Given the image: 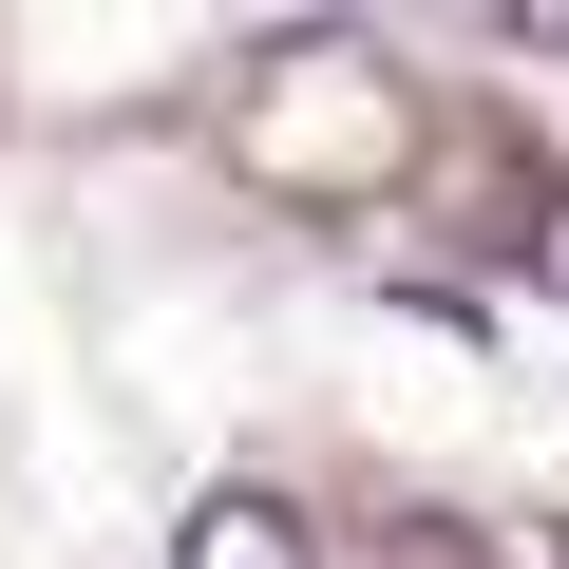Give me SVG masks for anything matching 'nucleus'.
<instances>
[{
  "instance_id": "nucleus-1",
  "label": "nucleus",
  "mask_w": 569,
  "mask_h": 569,
  "mask_svg": "<svg viewBox=\"0 0 569 569\" xmlns=\"http://www.w3.org/2000/svg\"><path fill=\"white\" fill-rule=\"evenodd\" d=\"M228 133H247V171L266 190H380L399 152H418V96H399V58L361 39V20H305V39H266L247 58V96H228Z\"/></svg>"
},
{
  "instance_id": "nucleus-2",
  "label": "nucleus",
  "mask_w": 569,
  "mask_h": 569,
  "mask_svg": "<svg viewBox=\"0 0 569 569\" xmlns=\"http://www.w3.org/2000/svg\"><path fill=\"white\" fill-rule=\"evenodd\" d=\"M171 569H323V531L284 512L266 475H228V493H190V512H171Z\"/></svg>"
},
{
  "instance_id": "nucleus-3",
  "label": "nucleus",
  "mask_w": 569,
  "mask_h": 569,
  "mask_svg": "<svg viewBox=\"0 0 569 569\" xmlns=\"http://www.w3.org/2000/svg\"><path fill=\"white\" fill-rule=\"evenodd\" d=\"M531 284H550V305H569V190L531 209Z\"/></svg>"
},
{
  "instance_id": "nucleus-4",
  "label": "nucleus",
  "mask_w": 569,
  "mask_h": 569,
  "mask_svg": "<svg viewBox=\"0 0 569 569\" xmlns=\"http://www.w3.org/2000/svg\"><path fill=\"white\" fill-rule=\"evenodd\" d=\"M399 569H493V550H456V531H399Z\"/></svg>"
},
{
  "instance_id": "nucleus-5",
  "label": "nucleus",
  "mask_w": 569,
  "mask_h": 569,
  "mask_svg": "<svg viewBox=\"0 0 569 569\" xmlns=\"http://www.w3.org/2000/svg\"><path fill=\"white\" fill-rule=\"evenodd\" d=\"M550 569H569V531H550Z\"/></svg>"
}]
</instances>
